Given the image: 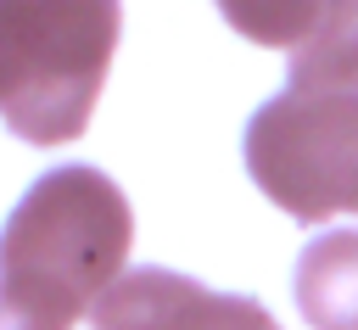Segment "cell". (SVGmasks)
<instances>
[{"label":"cell","instance_id":"1","mask_svg":"<svg viewBox=\"0 0 358 330\" xmlns=\"http://www.w3.org/2000/svg\"><path fill=\"white\" fill-rule=\"evenodd\" d=\"M129 196L90 162L28 185L0 229V330H73L123 280Z\"/></svg>","mask_w":358,"mask_h":330},{"label":"cell","instance_id":"2","mask_svg":"<svg viewBox=\"0 0 358 330\" xmlns=\"http://www.w3.org/2000/svg\"><path fill=\"white\" fill-rule=\"evenodd\" d=\"M117 0H0V123L28 145L84 134L112 50Z\"/></svg>","mask_w":358,"mask_h":330},{"label":"cell","instance_id":"3","mask_svg":"<svg viewBox=\"0 0 358 330\" xmlns=\"http://www.w3.org/2000/svg\"><path fill=\"white\" fill-rule=\"evenodd\" d=\"M285 78L246 123L252 185L302 224L358 213V84L330 73Z\"/></svg>","mask_w":358,"mask_h":330},{"label":"cell","instance_id":"4","mask_svg":"<svg viewBox=\"0 0 358 330\" xmlns=\"http://www.w3.org/2000/svg\"><path fill=\"white\" fill-rule=\"evenodd\" d=\"M95 330H280L274 313L252 296H224L173 268L123 274L90 313Z\"/></svg>","mask_w":358,"mask_h":330},{"label":"cell","instance_id":"5","mask_svg":"<svg viewBox=\"0 0 358 330\" xmlns=\"http://www.w3.org/2000/svg\"><path fill=\"white\" fill-rule=\"evenodd\" d=\"M296 308L313 330H358V229H330L302 246Z\"/></svg>","mask_w":358,"mask_h":330},{"label":"cell","instance_id":"6","mask_svg":"<svg viewBox=\"0 0 358 330\" xmlns=\"http://www.w3.org/2000/svg\"><path fill=\"white\" fill-rule=\"evenodd\" d=\"M291 73H330L358 84V0H324L313 34L291 50Z\"/></svg>","mask_w":358,"mask_h":330},{"label":"cell","instance_id":"7","mask_svg":"<svg viewBox=\"0 0 358 330\" xmlns=\"http://www.w3.org/2000/svg\"><path fill=\"white\" fill-rule=\"evenodd\" d=\"M218 11H224V22H229L241 39L268 45V50H280V45L296 50V45L313 34L324 0H218Z\"/></svg>","mask_w":358,"mask_h":330}]
</instances>
